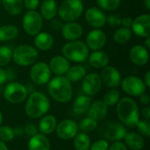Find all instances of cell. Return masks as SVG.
I'll use <instances>...</instances> for the list:
<instances>
[{"mask_svg": "<svg viewBox=\"0 0 150 150\" xmlns=\"http://www.w3.org/2000/svg\"><path fill=\"white\" fill-rule=\"evenodd\" d=\"M117 104V114L120 122L126 127H136L140 120V111L136 102L130 98H123Z\"/></svg>", "mask_w": 150, "mask_h": 150, "instance_id": "6da1fadb", "label": "cell"}, {"mask_svg": "<svg viewBox=\"0 0 150 150\" xmlns=\"http://www.w3.org/2000/svg\"><path fill=\"white\" fill-rule=\"evenodd\" d=\"M47 91L49 95L60 103H68L72 98L71 82L63 76H57L49 80Z\"/></svg>", "mask_w": 150, "mask_h": 150, "instance_id": "7a4b0ae2", "label": "cell"}, {"mask_svg": "<svg viewBox=\"0 0 150 150\" xmlns=\"http://www.w3.org/2000/svg\"><path fill=\"white\" fill-rule=\"evenodd\" d=\"M50 109V101L42 92H33L25 104V113L31 119H38L44 116Z\"/></svg>", "mask_w": 150, "mask_h": 150, "instance_id": "3957f363", "label": "cell"}, {"mask_svg": "<svg viewBox=\"0 0 150 150\" xmlns=\"http://www.w3.org/2000/svg\"><path fill=\"white\" fill-rule=\"evenodd\" d=\"M89 47L87 45L81 40H71L66 43L62 49V56L68 61L75 62H83L88 59Z\"/></svg>", "mask_w": 150, "mask_h": 150, "instance_id": "277c9868", "label": "cell"}, {"mask_svg": "<svg viewBox=\"0 0 150 150\" xmlns=\"http://www.w3.org/2000/svg\"><path fill=\"white\" fill-rule=\"evenodd\" d=\"M99 134L105 141L120 142L127 134L124 125L116 120H109L103 123L98 127Z\"/></svg>", "mask_w": 150, "mask_h": 150, "instance_id": "5b68a950", "label": "cell"}, {"mask_svg": "<svg viewBox=\"0 0 150 150\" xmlns=\"http://www.w3.org/2000/svg\"><path fill=\"white\" fill-rule=\"evenodd\" d=\"M83 11V4L82 0H65L60 5L57 13L62 20L66 22L78 19Z\"/></svg>", "mask_w": 150, "mask_h": 150, "instance_id": "8992f818", "label": "cell"}, {"mask_svg": "<svg viewBox=\"0 0 150 150\" xmlns=\"http://www.w3.org/2000/svg\"><path fill=\"white\" fill-rule=\"evenodd\" d=\"M12 59L18 66H31L38 59V51L30 45H20L12 52Z\"/></svg>", "mask_w": 150, "mask_h": 150, "instance_id": "52a82bcc", "label": "cell"}, {"mask_svg": "<svg viewBox=\"0 0 150 150\" xmlns=\"http://www.w3.org/2000/svg\"><path fill=\"white\" fill-rule=\"evenodd\" d=\"M28 95V91L25 85L18 82L8 83L4 91V98L11 104L22 103Z\"/></svg>", "mask_w": 150, "mask_h": 150, "instance_id": "ba28073f", "label": "cell"}, {"mask_svg": "<svg viewBox=\"0 0 150 150\" xmlns=\"http://www.w3.org/2000/svg\"><path fill=\"white\" fill-rule=\"evenodd\" d=\"M43 24L41 15L36 11H28L23 17V27L25 33L31 36L40 33Z\"/></svg>", "mask_w": 150, "mask_h": 150, "instance_id": "9c48e42d", "label": "cell"}, {"mask_svg": "<svg viewBox=\"0 0 150 150\" xmlns=\"http://www.w3.org/2000/svg\"><path fill=\"white\" fill-rule=\"evenodd\" d=\"M120 84L122 90L132 97H140L146 91V85L144 82L137 76H127L121 80Z\"/></svg>", "mask_w": 150, "mask_h": 150, "instance_id": "30bf717a", "label": "cell"}, {"mask_svg": "<svg viewBox=\"0 0 150 150\" xmlns=\"http://www.w3.org/2000/svg\"><path fill=\"white\" fill-rule=\"evenodd\" d=\"M30 77L34 83L39 85H43L48 83L51 77V70L48 64L43 62L33 64L30 70Z\"/></svg>", "mask_w": 150, "mask_h": 150, "instance_id": "8fae6325", "label": "cell"}, {"mask_svg": "<svg viewBox=\"0 0 150 150\" xmlns=\"http://www.w3.org/2000/svg\"><path fill=\"white\" fill-rule=\"evenodd\" d=\"M78 124L72 120H64L57 124L55 128L56 135L59 139L68 141L73 139L78 134Z\"/></svg>", "mask_w": 150, "mask_h": 150, "instance_id": "7c38bea8", "label": "cell"}, {"mask_svg": "<svg viewBox=\"0 0 150 150\" xmlns=\"http://www.w3.org/2000/svg\"><path fill=\"white\" fill-rule=\"evenodd\" d=\"M82 89L87 96L97 94L102 87V81L98 73H90L83 78Z\"/></svg>", "mask_w": 150, "mask_h": 150, "instance_id": "4fadbf2b", "label": "cell"}, {"mask_svg": "<svg viewBox=\"0 0 150 150\" xmlns=\"http://www.w3.org/2000/svg\"><path fill=\"white\" fill-rule=\"evenodd\" d=\"M102 83L109 88H116L120 85L121 75L119 70L112 66H106L103 68L100 76Z\"/></svg>", "mask_w": 150, "mask_h": 150, "instance_id": "5bb4252c", "label": "cell"}, {"mask_svg": "<svg viewBox=\"0 0 150 150\" xmlns=\"http://www.w3.org/2000/svg\"><path fill=\"white\" fill-rule=\"evenodd\" d=\"M133 32L141 38H147L150 34V15L142 14L133 19Z\"/></svg>", "mask_w": 150, "mask_h": 150, "instance_id": "9a60e30c", "label": "cell"}, {"mask_svg": "<svg viewBox=\"0 0 150 150\" xmlns=\"http://www.w3.org/2000/svg\"><path fill=\"white\" fill-rule=\"evenodd\" d=\"M85 19L91 26L95 28H101L106 24L105 13L97 7H90L86 11Z\"/></svg>", "mask_w": 150, "mask_h": 150, "instance_id": "2e32d148", "label": "cell"}, {"mask_svg": "<svg viewBox=\"0 0 150 150\" xmlns=\"http://www.w3.org/2000/svg\"><path fill=\"white\" fill-rule=\"evenodd\" d=\"M106 42V35L104 31L100 29H94L91 31L86 37V45L89 49L93 51L100 50Z\"/></svg>", "mask_w": 150, "mask_h": 150, "instance_id": "e0dca14e", "label": "cell"}, {"mask_svg": "<svg viewBox=\"0 0 150 150\" xmlns=\"http://www.w3.org/2000/svg\"><path fill=\"white\" fill-rule=\"evenodd\" d=\"M61 31L63 38L69 41L79 39L83 33V26L79 23L75 21L66 22L65 24H63Z\"/></svg>", "mask_w": 150, "mask_h": 150, "instance_id": "ac0fdd59", "label": "cell"}, {"mask_svg": "<svg viewBox=\"0 0 150 150\" xmlns=\"http://www.w3.org/2000/svg\"><path fill=\"white\" fill-rule=\"evenodd\" d=\"M129 57L132 62L135 65L144 66L149 60V53L145 47L142 45H135L130 49Z\"/></svg>", "mask_w": 150, "mask_h": 150, "instance_id": "d6986e66", "label": "cell"}, {"mask_svg": "<svg viewBox=\"0 0 150 150\" xmlns=\"http://www.w3.org/2000/svg\"><path fill=\"white\" fill-rule=\"evenodd\" d=\"M48 66L51 70V73H54L56 76H63L70 68L69 62L64 56L61 55L54 56L50 60Z\"/></svg>", "mask_w": 150, "mask_h": 150, "instance_id": "ffe728a7", "label": "cell"}, {"mask_svg": "<svg viewBox=\"0 0 150 150\" xmlns=\"http://www.w3.org/2000/svg\"><path fill=\"white\" fill-rule=\"evenodd\" d=\"M87 112H88L89 117L98 121V120L104 119L106 116L108 112V106L105 104L104 101L96 100L91 104L90 108Z\"/></svg>", "mask_w": 150, "mask_h": 150, "instance_id": "44dd1931", "label": "cell"}, {"mask_svg": "<svg viewBox=\"0 0 150 150\" xmlns=\"http://www.w3.org/2000/svg\"><path fill=\"white\" fill-rule=\"evenodd\" d=\"M88 61L91 66L95 69H103L109 63V56L106 53L101 50L93 51L88 56Z\"/></svg>", "mask_w": 150, "mask_h": 150, "instance_id": "7402d4cb", "label": "cell"}, {"mask_svg": "<svg viewBox=\"0 0 150 150\" xmlns=\"http://www.w3.org/2000/svg\"><path fill=\"white\" fill-rule=\"evenodd\" d=\"M28 150H50V142L43 134H37L28 142Z\"/></svg>", "mask_w": 150, "mask_h": 150, "instance_id": "603a6c76", "label": "cell"}, {"mask_svg": "<svg viewBox=\"0 0 150 150\" xmlns=\"http://www.w3.org/2000/svg\"><path fill=\"white\" fill-rule=\"evenodd\" d=\"M34 45L38 49L47 51L53 47L54 38L49 33H39L38 34H36L34 38Z\"/></svg>", "mask_w": 150, "mask_h": 150, "instance_id": "cb8c5ba5", "label": "cell"}, {"mask_svg": "<svg viewBox=\"0 0 150 150\" xmlns=\"http://www.w3.org/2000/svg\"><path fill=\"white\" fill-rule=\"evenodd\" d=\"M58 11V7L55 0H44L40 6V15L46 20L54 18Z\"/></svg>", "mask_w": 150, "mask_h": 150, "instance_id": "d4e9b609", "label": "cell"}, {"mask_svg": "<svg viewBox=\"0 0 150 150\" xmlns=\"http://www.w3.org/2000/svg\"><path fill=\"white\" fill-rule=\"evenodd\" d=\"M127 148L132 150H141L144 148L145 141L143 137L134 132L127 133L124 138Z\"/></svg>", "mask_w": 150, "mask_h": 150, "instance_id": "484cf974", "label": "cell"}, {"mask_svg": "<svg viewBox=\"0 0 150 150\" xmlns=\"http://www.w3.org/2000/svg\"><path fill=\"white\" fill-rule=\"evenodd\" d=\"M57 120L54 115H45L39 122V130L43 134H51L55 131Z\"/></svg>", "mask_w": 150, "mask_h": 150, "instance_id": "4316f807", "label": "cell"}, {"mask_svg": "<svg viewBox=\"0 0 150 150\" xmlns=\"http://www.w3.org/2000/svg\"><path fill=\"white\" fill-rule=\"evenodd\" d=\"M91 104V100L89 96H86V95L78 96L75 99L74 104H73L74 113L80 115V114H83L87 112L90 108Z\"/></svg>", "mask_w": 150, "mask_h": 150, "instance_id": "83f0119b", "label": "cell"}, {"mask_svg": "<svg viewBox=\"0 0 150 150\" xmlns=\"http://www.w3.org/2000/svg\"><path fill=\"white\" fill-rule=\"evenodd\" d=\"M6 12L11 16H17L23 11V0H2Z\"/></svg>", "mask_w": 150, "mask_h": 150, "instance_id": "f1b7e54d", "label": "cell"}, {"mask_svg": "<svg viewBox=\"0 0 150 150\" xmlns=\"http://www.w3.org/2000/svg\"><path fill=\"white\" fill-rule=\"evenodd\" d=\"M18 29L13 25H5L0 26V41H9L18 35Z\"/></svg>", "mask_w": 150, "mask_h": 150, "instance_id": "f546056e", "label": "cell"}, {"mask_svg": "<svg viewBox=\"0 0 150 150\" xmlns=\"http://www.w3.org/2000/svg\"><path fill=\"white\" fill-rule=\"evenodd\" d=\"M86 75L85 69L81 65H75L70 67L66 73V77L70 82H78L82 80Z\"/></svg>", "mask_w": 150, "mask_h": 150, "instance_id": "4dcf8cb0", "label": "cell"}, {"mask_svg": "<svg viewBox=\"0 0 150 150\" xmlns=\"http://www.w3.org/2000/svg\"><path fill=\"white\" fill-rule=\"evenodd\" d=\"M91 146V139L87 134L80 133L74 137V147L76 150H89Z\"/></svg>", "mask_w": 150, "mask_h": 150, "instance_id": "1f68e13d", "label": "cell"}, {"mask_svg": "<svg viewBox=\"0 0 150 150\" xmlns=\"http://www.w3.org/2000/svg\"><path fill=\"white\" fill-rule=\"evenodd\" d=\"M132 37V32L129 28L121 27L118 28L113 33V40L118 44L127 43Z\"/></svg>", "mask_w": 150, "mask_h": 150, "instance_id": "d6a6232c", "label": "cell"}, {"mask_svg": "<svg viewBox=\"0 0 150 150\" xmlns=\"http://www.w3.org/2000/svg\"><path fill=\"white\" fill-rule=\"evenodd\" d=\"M120 98V91L117 89L113 88V89H111L110 91H108L105 94L103 101L105 102V104L107 106H112V105H116L119 102Z\"/></svg>", "mask_w": 150, "mask_h": 150, "instance_id": "836d02e7", "label": "cell"}, {"mask_svg": "<svg viewBox=\"0 0 150 150\" xmlns=\"http://www.w3.org/2000/svg\"><path fill=\"white\" fill-rule=\"evenodd\" d=\"M81 130H83L84 133L92 132L98 128V121L91 117H86L83 119L78 125Z\"/></svg>", "mask_w": 150, "mask_h": 150, "instance_id": "e575fe53", "label": "cell"}, {"mask_svg": "<svg viewBox=\"0 0 150 150\" xmlns=\"http://www.w3.org/2000/svg\"><path fill=\"white\" fill-rule=\"evenodd\" d=\"M121 0H97L98 5L100 9L105 11H115L120 5Z\"/></svg>", "mask_w": 150, "mask_h": 150, "instance_id": "d590c367", "label": "cell"}, {"mask_svg": "<svg viewBox=\"0 0 150 150\" xmlns=\"http://www.w3.org/2000/svg\"><path fill=\"white\" fill-rule=\"evenodd\" d=\"M12 59V51L7 46L0 47V67L5 66Z\"/></svg>", "mask_w": 150, "mask_h": 150, "instance_id": "8d00e7d4", "label": "cell"}, {"mask_svg": "<svg viewBox=\"0 0 150 150\" xmlns=\"http://www.w3.org/2000/svg\"><path fill=\"white\" fill-rule=\"evenodd\" d=\"M15 134L13 128L8 126H0V140L4 142H11L14 139Z\"/></svg>", "mask_w": 150, "mask_h": 150, "instance_id": "74e56055", "label": "cell"}, {"mask_svg": "<svg viewBox=\"0 0 150 150\" xmlns=\"http://www.w3.org/2000/svg\"><path fill=\"white\" fill-rule=\"evenodd\" d=\"M136 127L139 132L145 137L149 138L150 136V122L149 120H140L136 124Z\"/></svg>", "mask_w": 150, "mask_h": 150, "instance_id": "f35d334b", "label": "cell"}, {"mask_svg": "<svg viewBox=\"0 0 150 150\" xmlns=\"http://www.w3.org/2000/svg\"><path fill=\"white\" fill-rule=\"evenodd\" d=\"M108 142L107 141L101 139L98 140L97 142H95L94 143H92L90 146V150H107L108 149Z\"/></svg>", "mask_w": 150, "mask_h": 150, "instance_id": "ab89813d", "label": "cell"}, {"mask_svg": "<svg viewBox=\"0 0 150 150\" xmlns=\"http://www.w3.org/2000/svg\"><path fill=\"white\" fill-rule=\"evenodd\" d=\"M106 23L112 27H120L121 25V18L117 14L109 15L106 17Z\"/></svg>", "mask_w": 150, "mask_h": 150, "instance_id": "60d3db41", "label": "cell"}, {"mask_svg": "<svg viewBox=\"0 0 150 150\" xmlns=\"http://www.w3.org/2000/svg\"><path fill=\"white\" fill-rule=\"evenodd\" d=\"M24 133L26 134V136L31 138V137H33V136H34L35 134H38V128L34 124L28 123V124L25 125V127L24 128Z\"/></svg>", "mask_w": 150, "mask_h": 150, "instance_id": "b9f144b4", "label": "cell"}, {"mask_svg": "<svg viewBox=\"0 0 150 150\" xmlns=\"http://www.w3.org/2000/svg\"><path fill=\"white\" fill-rule=\"evenodd\" d=\"M40 4V0H23V5L28 11H35Z\"/></svg>", "mask_w": 150, "mask_h": 150, "instance_id": "7bdbcfd3", "label": "cell"}, {"mask_svg": "<svg viewBox=\"0 0 150 150\" xmlns=\"http://www.w3.org/2000/svg\"><path fill=\"white\" fill-rule=\"evenodd\" d=\"M107 150H127V148L125 143L120 142H115L111 146L108 147Z\"/></svg>", "mask_w": 150, "mask_h": 150, "instance_id": "ee69618b", "label": "cell"}, {"mask_svg": "<svg viewBox=\"0 0 150 150\" xmlns=\"http://www.w3.org/2000/svg\"><path fill=\"white\" fill-rule=\"evenodd\" d=\"M62 25H63V24H62V22L61 20H59V19H54V18L51 19L50 26H51L54 30L59 31V30L62 29Z\"/></svg>", "mask_w": 150, "mask_h": 150, "instance_id": "f6af8a7d", "label": "cell"}, {"mask_svg": "<svg viewBox=\"0 0 150 150\" xmlns=\"http://www.w3.org/2000/svg\"><path fill=\"white\" fill-rule=\"evenodd\" d=\"M132 24H133V19L130 17H125L121 18V25H123V27L129 28L132 26Z\"/></svg>", "mask_w": 150, "mask_h": 150, "instance_id": "bcb514c9", "label": "cell"}, {"mask_svg": "<svg viewBox=\"0 0 150 150\" xmlns=\"http://www.w3.org/2000/svg\"><path fill=\"white\" fill-rule=\"evenodd\" d=\"M140 101L142 105H149V104L150 103V98L149 96L146 93H143L142 95L140 96Z\"/></svg>", "mask_w": 150, "mask_h": 150, "instance_id": "7dc6e473", "label": "cell"}, {"mask_svg": "<svg viewBox=\"0 0 150 150\" xmlns=\"http://www.w3.org/2000/svg\"><path fill=\"white\" fill-rule=\"evenodd\" d=\"M8 80L7 78V72L0 68V85L4 84L6 81Z\"/></svg>", "mask_w": 150, "mask_h": 150, "instance_id": "c3c4849f", "label": "cell"}, {"mask_svg": "<svg viewBox=\"0 0 150 150\" xmlns=\"http://www.w3.org/2000/svg\"><path fill=\"white\" fill-rule=\"evenodd\" d=\"M142 114L145 118V120H149L150 119V107L149 105L145 106L142 110Z\"/></svg>", "mask_w": 150, "mask_h": 150, "instance_id": "681fc988", "label": "cell"}, {"mask_svg": "<svg viewBox=\"0 0 150 150\" xmlns=\"http://www.w3.org/2000/svg\"><path fill=\"white\" fill-rule=\"evenodd\" d=\"M144 83L146 85V87H150V71L149 70L146 75H145V77H144Z\"/></svg>", "mask_w": 150, "mask_h": 150, "instance_id": "f907efd6", "label": "cell"}, {"mask_svg": "<svg viewBox=\"0 0 150 150\" xmlns=\"http://www.w3.org/2000/svg\"><path fill=\"white\" fill-rule=\"evenodd\" d=\"M13 130H14L15 136H16V135H17V136H20V135H22V134H24V129L21 128V127H16V128L13 129Z\"/></svg>", "mask_w": 150, "mask_h": 150, "instance_id": "816d5d0a", "label": "cell"}, {"mask_svg": "<svg viewBox=\"0 0 150 150\" xmlns=\"http://www.w3.org/2000/svg\"><path fill=\"white\" fill-rule=\"evenodd\" d=\"M0 150H9L6 144L4 142H2L1 140H0Z\"/></svg>", "mask_w": 150, "mask_h": 150, "instance_id": "f5cc1de1", "label": "cell"}, {"mask_svg": "<svg viewBox=\"0 0 150 150\" xmlns=\"http://www.w3.org/2000/svg\"><path fill=\"white\" fill-rule=\"evenodd\" d=\"M144 5L147 10H150V0H144Z\"/></svg>", "mask_w": 150, "mask_h": 150, "instance_id": "db71d44e", "label": "cell"}, {"mask_svg": "<svg viewBox=\"0 0 150 150\" xmlns=\"http://www.w3.org/2000/svg\"><path fill=\"white\" fill-rule=\"evenodd\" d=\"M145 43H146V48H147V49L150 48V38H149V36L146 38V41H145Z\"/></svg>", "mask_w": 150, "mask_h": 150, "instance_id": "11a10c76", "label": "cell"}, {"mask_svg": "<svg viewBox=\"0 0 150 150\" xmlns=\"http://www.w3.org/2000/svg\"><path fill=\"white\" fill-rule=\"evenodd\" d=\"M2 121H3V115H2V112H0V126L2 124Z\"/></svg>", "mask_w": 150, "mask_h": 150, "instance_id": "9f6ffc18", "label": "cell"}, {"mask_svg": "<svg viewBox=\"0 0 150 150\" xmlns=\"http://www.w3.org/2000/svg\"><path fill=\"white\" fill-rule=\"evenodd\" d=\"M1 3H2V0H0V4H1Z\"/></svg>", "mask_w": 150, "mask_h": 150, "instance_id": "6f0895ef", "label": "cell"}]
</instances>
